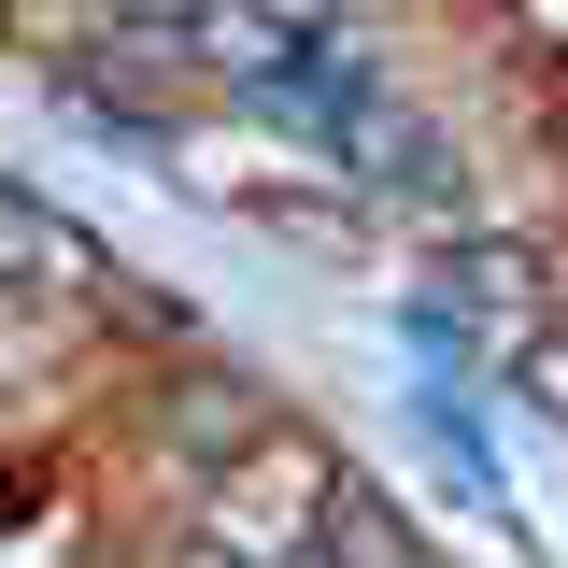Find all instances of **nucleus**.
I'll use <instances>...</instances> for the list:
<instances>
[{"label": "nucleus", "mask_w": 568, "mask_h": 568, "mask_svg": "<svg viewBox=\"0 0 568 568\" xmlns=\"http://www.w3.org/2000/svg\"><path fill=\"white\" fill-rule=\"evenodd\" d=\"M171 568H398V540H384V497L355 484L342 455H313V440H242L227 484L185 511Z\"/></svg>", "instance_id": "1"}]
</instances>
